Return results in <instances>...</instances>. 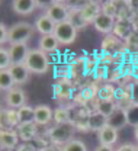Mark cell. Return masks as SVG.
<instances>
[{
  "instance_id": "cell-31",
  "label": "cell",
  "mask_w": 138,
  "mask_h": 151,
  "mask_svg": "<svg viewBox=\"0 0 138 151\" xmlns=\"http://www.w3.org/2000/svg\"><path fill=\"white\" fill-rule=\"evenodd\" d=\"M129 97H131V102L138 105V81H135L132 86H131V92H129Z\"/></svg>"
},
{
  "instance_id": "cell-6",
  "label": "cell",
  "mask_w": 138,
  "mask_h": 151,
  "mask_svg": "<svg viewBox=\"0 0 138 151\" xmlns=\"http://www.w3.org/2000/svg\"><path fill=\"white\" fill-rule=\"evenodd\" d=\"M6 105L10 109H20L22 106L26 105V96L23 90L19 87H13L9 92H6Z\"/></svg>"
},
{
  "instance_id": "cell-26",
  "label": "cell",
  "mask_w": 138,
  "mask_h": 151,
  "mask_svg": "<svg viewBox=\"0 0 138 151\" xmlns=\"http://www.w3.org/2000/svg\"><path fill=\"white\" fill-rule=\"evenodd\" d=\"M116 108H118V106L114 103V100H102L98 105V112L103 113L105 116H109Z\"/></svg>"
},
{
  "instance_id": "cell-22",
  "label": "cell",
  "mask_w": 138,
  "mask_h": 151,
  "mask_svg": "<svg viewBox=\"0 0 138 151\" xmlns=\"http://www.w3.org/2000/svg\"><path fill=\"white\" fill-rule=\"evenodd\" d=\"M37 134L35 124H20L19 125V137L22 139H31Z\"/></svg>"
},
{
  "instance_id": "cell-20",
  "label": "cell",
  "mask_w": 138,
  "mask_h": 151,
  "mask_svg": "<svg viewBox=\"0 0 138 151\" xmlns=\"http://www.w3.org/2000/svg\"><path fill=\"white\" fill-rule=\"evenodd\" d=\"M13 87H15V80L10 74L9 68L7 70H0V89L3 92H9Z\"/></svg>"
},
{
  "instance_id": "cell-8",
  "label": "cell",
  "mask_w": 138,
  "mask_h": 151,
  "mask_svg": "<svg viewBox=\"0 0 138 151\" xmlns=\"http://www.w3.org/2000/svg\"><path fill=\"white\" fill-rule=\"evenodd\" d=\"M29 48L26 44H12L9 48V54L12 64H23L26 61V57L29 54Z\"/></svg>"
},
{
  "instance_id": "cell-3",
  "label": "cell",
  "mask_w": 138,
  "mask_h": 151,
  "mask_svg": "<svg viewBox=\"0 0 138 151\" xmlns=\"http://www.w3.org/2000/svg\"><path fill=\"white\" fill-rule=\"evenodd\" d=\"M76 124L74 122H68V124H60L55 125L52 129H50V138L51 141L57 142V144H67L71 139H74V134H76Z\"/></svg>"
},
{
  "instance_id": "cell-27",
  "label": "cell",
  "mask_w": 138,
  "mask_h": 151,
  "mask_svg": "<svg viewBox=\"0 0 138 151\" xmlns=\"http://www.w3.org/2000/svg\"><path fill=\"white\" fill-rule=\"evenodd\" d=\"M63 151H87V148L81 139H71L70 142L64 144Z\"/></svg>"
},
{
  "instance_id": "cell-7",
  "label": "cell",
  "mask_w": 138,
  "mask_h": 151,
  "mask_svg": "<svg viewBox=\"0 0 138 151\" xmlns=\"http://www.w3.org/2000/svg\"><path fill=\"white\" fill-rule=\"evenodd\" d=\"M92 23H93L95 29L99 31L100 34H109V32H112L114 28H115V25H116L115 18H112V16L103 13V12H100Z\"/></svg>"
},
{
  "instance_id": "cell-21",
  "label": "cell",
  "mask_w": 138,
  "mask_h": 151,
  "mask_svg": "<svg viewBox=\"0 0 138 151\" xmlns=\"http://www.w3.org/2000/svg\"><path fill=\"white\" fill-rule=\"evenodd\" d=\"M132 25L128 22V20H121V22H116V25H115V28H114V32L116 34V37L121 38V32H124V39H126V38L129 37L131 34H132Z\"/></svg>"
},
{
  "instance_id": "cell-30",
  "label": "cell",
  "mask_w": 138,
  "mask_h": 151,
  "mask_svg": "<svg viewBox=\"0 0 138 151\" xmlns=\"http://www.w3.org/2000/svg\"><path fill=\"white\" fill-rule=\"evenodd\" d=\"M115 4H116L115 1H108V3H105L102 12L106 13V15H109V16H112V18H115L116 13H118V9L115 7Z\"/></svg>"
},
{
  "instance_id": "cell-23",
  "label": "cell",
  "mask_w": 138,
  "mask_h": 151,
  "mask_svg": "<svg viewBox=\"0 0 138 151\" xmlns=\"http://www.w3.org/2000/svg\"><path fill=\"white\" fill-rule=\"evenodd\" d=\"M81 12L84 13V16L89 19L90 22H93L95 18L100 13V7L98 4H95V3H86V6L81 7Z\"/></svg>"
},
{
  "instance_id": "cell-24",
  "label": "cell",
  "mask_w": 138,
  "mask_h": 151,
  "mask_svg": "<svg viewBox=\"0 0 138 151\" xmlns=\"http://www.w3.org/2000/svg\"><path fill=\"white\" fill-rule=\"evenodd\" d=\"M52 119L57 122V125H60V124H68V122H71L68 109H64V108H57V109L54 111V116H52Z\"/></svg>"
},
{
  "instance_id": "cell-15",
  "label": "cell",
  "mask_w": 138,
  "mask_h": 151,
  "mask_svg": "<svg viewBox=\"0 0 138 151\" xmlns=\"http://www.w3.org/2000/svg\"><path fill=\"white\" fill-rule=\"evenodd\" d=\"M52 116H54V111H51L50 106H47V105L35 106V124L47 125V124L51 122Z\"/></svg>"
},
{
  "instance_id": "cell-34",
  "label": "cell",
  "mask_w": 138,
  "mask_h": 151,
  "mask_svg": "<svg viewBox=\"0 0 138 151\" xmlns=\"http://www.w3.org/2000/svg\"><path fill=\"white\" fill-rule=\"evenodd\" d=\"M126 4L131 7V10H132V12L138 13V0H135V1H128Z\"/></svg>"
},
{
  "instance_id": "cell-11",
  "label": "cell",
  "mask_w": 138,
  "mask_h": 151,
  "mask_svg": "<svg viewBox=\"0 0 138 151\" xmlns=\"http://www.w3.org/2000/svg\"><path fill=\"white\" fill-rule=\"evenodd\" d=\"M35 29L41 34V37L44 35H52L55 31V23L48 18L47 15H41L35 20Z\"/></svg>"
},
{
  "instance_id": "cell-25",
  "label": "cell",
  "mask_w": 138,
  "mask_h": 151,
  "mask_svg": "<svg viewBox=\"0 0 138 151\" xmlns=\"http://www.w3.org/2000/svg\"><path fill=\"white\" fill-rule=\"evenodd\" d=\"M126 116H128V125L138 127V105L131 103L129 108H126Z\"/></svg>"
},
{
  "instance_id": "cell-5",
  "label": "cell",
  "mask_w": 138,
  "mask_h": 151,
  "mask_svg": "<svg viewBox=\"0 0 138 151\" xmlns=\"http://www.w3.org/2000/svg\"><path fill=\"white\" fill-rule=\"evenodd\" d=\"M45 15L51 19L55 25H57V23H61V22L68 20V16H70V9L67 7V3L52 1V3L47 7Z\"/></svg>"
},
{
  "instance_id": "cell-32",
  "label": "cell",
  "mask_w": 138,
  "mask_h": 151,
  "mask_svg": "<svg viewBox=\"0 0 138 151\" xmlns=\"http://www.w3.org/2000/svg\"><path fill=\"white\" fill-rule=\"evenodd\" d=\"M0 28H1V44H4V42H7L9 29H6V28H4V23H1V25H0Z\"/></svg>"
},
{
  "instance_id": "cell-17",
  "label": "cell",
  "mask_w": 138,
  "mask_h": 151,
  "mask_svg": "<svg viewBox=\"0 0 138 151\" xmlns=\"http://www.w3.org/2000/svg\"><path fill=\"white\" fill-rule=\"evenodd\" d=\"M58 45H60V42L57 41V38L54 37V34H52V35H44V37H41V39H40V50L44 51L45 54H47V52H54V51H57Z\"/></svg>"
},
{
  "instance_id": "cell-29",
  "label": "cell",
  "mask_w": 138,
  "mask_h": 151,
  "mask_svg": "<svg viewBox=\"0 0 138 151\" xmlns=\"http://www.w3.org/2000/svg\"><path fill=\"white\" fill-rule=\"evenodd\" d=\"M10 65H12V60H10L9 50H4L1 47V50H0V67H1V70H7V68H10Z\"/></svg>"
},
{
  "instance_id": "cell-19",
  "label": "cell",
  "mask_w": 138,
  "mask_h": 151,
  "mask_svg": "<svg viewBox=\"0 0 138 151\" xmlns=\"http://www.w3.org/2000/svg\"><path fill=\"white\" fill-rule=\"evenodd\" d=\"M18 139H19V137H18V134L13 131H1V138H0V142H1V147L3 148H13V147H16V144H18Z\"/></svg>"
},
{
  "instance_id": "cell-2",
  "label": "cell",
  "mask_w": 138,
  "mask_h": 151,
  "mask_svg": "<svg viewBox=\"0 0 138 151\" xmlns=\"http://www.w3.org/2000/svg\"><path fill=\"white\" fill-rule=\"evenodd\" d=\"M34 26L28 22H18L9 28L7 42L12 44H26V41L32 37Z\"/></svg>"
},
{
  "instance_id": "cell-10",
  "label": "cell",
  "mask_w": 138,
  "mask_h": 151,
  "mask_svg": "<svg viewBox=\"0 0 138 151\" xmlns=\"http://www.w3.org/2000/svg\"><path fill=\"white\" fill-rule=\"evenodd\" d=\"M108 125L115 128V129H121L125 125H128V116H126V109L124 108H116L114 112L108 116Z\"/></svg>"
},
{
  "instance_id": "cell-28",
  "label": "cell",
  "mask_w": 138,
  "mask_h": 151,
  "mask_svg": "<svg viewBox=\"0 0 138 151\" xmlns=\"http://www.w3.org/2000/svg\"><path fill=\"white\" fill-rule=\"evenodd\" d=\"M64 83H65V78H61V81L55 86V96L57 97H68L71 94V83H68L65 87H64Z\"/></svg>"
},
{
  "instance_id": "cell-18",
  "label": "cell",
  "mask_w": 138,
  "mask_h": 151,
  "mask_svg": "<svg viewBox=\"0 0 138 151\" xmlns=\"http://www.w3.org/2000/svg\"><path fill=\"white\" fill-rule=\"evenodd\" d=\"M18 118L20 124H35V108L25 105L20 109H18Z\"/></svg>"
},
{
  "instance_id": "cell-13",
  "label": "cell",
  "mask_w": 138,
  "mask_h": 151,
  "mask_svg": "<svg viewBox=\"0 0 138 151\" xmlns=\"http://www.w3.org/2000/svg\"><path fill=\"white\" fill-rule=\"evenodd\" d=\"M108 125V116H105L103 113L100 112H92L89 116H87V127L89 129L92 131H100L103 129L105 127Z\"/></svg>"
},
{
  "instance_id": "cell-1",
  "label": "cell",
  "mask_w": 138,
  "mask_h": 151,
  "mask_svg": "<svg viewBox=\"0 0 138 151\" xmlns=\"http://www.w3.org/2000/svg\"><path fill=\"white\" fill-rule=\"evenodd\" d=\"M25 65L34 74H45L50 68V61L47 58V54L44 51H41L40 48H37V50L29 51L26 61H25Z\"/></svg>"
},
{
  "instance_id": "cell-14",
  "label": "cell",
  "mask_w": 138,
  "mask_h": 151,
  "mask_svg": "<svg viewBox=\"0 0 138 151\" xmlns=\"http://www.w3.org/2000/svg\"><path fill=\"white\" fill-rule=\"evenodd\" d=\"M68 22L79 31V29H83L86 28L89 23H92L89 19L84 16V13L81 12V9L79 7H74V9H70V16H68Z\"/></svg>"
},
{
  "instance_id": "cell-9",
  "label": "cell",
  "mask_w": 138,
  "mask_h": 151,
  "mask_svg": "<svg viewBox=\"0 0 138 151\" xmlns=\"http://www.w3.org/2000/svg\"><path fill=\"white\" fill-rule=\"evenodd\" d=\"M98 139L100 145H108V147H114L118 142V129L106 125L103 129L98 132Z\"/></svg>"
},
{
  "instance_id": "cell-16",
  "label": "cell",
  "mask_w": 138,
  "mask_h": 151,
  "mask_svg": "<svg viewBox=\"0 0 138 151\" xmlns=\"http://www.w3.org/2000/svg\"><path fill=\"white\" fill-rule=\"evenodd\" d=\"M35 6H37V1H34V0H15V1H12L13 12L18 15L32 13L35 10Z\"/></svg>"
},
{
  "instance_id": "cell-4",
  "label": "cell",
  "mask_w": 138,
  "mask_h": 151,
  "mask_svg": "<svg viewBox=\"0 0 138 151\" xmlns=\"http://www.w3.org/2000/svg\"><path fill=\"white\" fill-rule=\"evenodd\" d=\"M54 37L57 38L60 44L63 45H68L71 42H74V39L77 37V29L68 22H61L55 25V31H54Z\"/></svg>"
},
{
  "instance_id": "cell-33",
  "label": "cell",
  "mask_w": 138,
  "mask_h": 151,
  "mask_svg": "<svg viewBox=\"0 0 138 151\" xmlns=\"http://www.w3.org/2000/svg\"><path fill=\"white\" fill-rule=\"evenodd\" d=\"M118 151H137V145H132V144H125V145H121Z\"/></svg>"
},
{
  "instance_id": "cell-35",
  "label": "cell",
  "mask_w": 138,
  "mask_h": 151,
  "mask_svg": "<svg viewBox=\"0 0 138 151\" xmlns=\"http://www.w3.org/2000/svg\"><path fill=\"white\" fill-rule=\"evenodd\" d=\"M95 151H115L114 147H108V145H98Z\"/></svg>"
},
{
  "instance_id": "cell-12",
  "label": "cell",
  "mask_w": 138,
  "mask_h": 151,
  "mask_svg": "<svg viewBox=\"0 0 138 151\" xmlns=\"http://www.w3.org/2000/svg\"><path fill=\"white\" fill-rule=\"evenodd\" d=\"M9 71H10V74H12L13 80H15V84H23V83H26L28 78H29V74H31V71L28 70V67L25 65V63L23 64H12L10 68H9Z\"/></svg>"
},
{
  "instance_id": "cell-37",
  "label": "cell",
  "mask_w": 138,
  "mask_h": 151,
  "mask_svg": "<svg viewBox=\"0 0 138 151\" xmlns=\"http://www.w3.org/2000/svg\"><path fill=\"white\" fill-rule=\"evenodd\" d=\"M137 151H138V145H137Z\"/></svg>"
},
{
  "instance_id": "cell-36",
  "label": "cell",
  "mask_w": 138,
  "mask_h": 151,
  "mask_svg": "<svg viewBox=\"0 0 138 151\" xmlns=\"http://www.w3.org/2000/svg\"><path fill=\"white\" fill-rule=\"evenodd\" d=\"M134 135H135V139L138 141V127H135V128H134Z\"/></svg>"
}]
</instances>
